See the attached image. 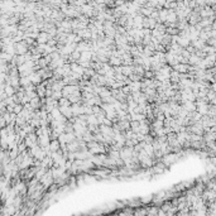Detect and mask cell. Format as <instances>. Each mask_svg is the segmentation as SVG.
<instances>
[{"label":"cell","mask_w":216,"mask_h":216,"mask_svg":"<svg viewBox=\"0 0 216 216\" xmlns=\"http://www.w3.org/2000/svg\"><path fill=\"white\" fill-rule=\"evenodd\" d=\"M180 155H181V153H180V152H178V153L169 152V153H167V154H163V155H162V158H161L159 161H162L163 163H164V166H166V167H168V166L173 164V163L180 158Z\"/></svg>","instance_id":"1"},{"label":"cell","mask_w":216,"mask_h":216,"mask_svg":"<svg viewBox=\"0 0 216 216\" xmlns=\"http://www.w3.org/2000/svg\"><path fill=\"white\" fill-rule=\"evenodd\" d=\"M53 182H55L53 176H52V173H51V169L48 168L47 172H45V173L42 176V177H41V180H39V183H41V185L43 186L44 189H48Z\"/></svg>","instance_id":"2"},{"label":"cell","mask_w":216,"mask_h":216,"mask_svg":"<svg viewBox=\"0 0 216 216\" xmlns=\"http://www.w3.org/2000/svg\"><path fill=\"white\" fill-rule=\"evenodd\" d=\"M28 51H29V47L24 41H20V42L15 43V53L17 55H25Z\"/></svg>","instance_id":"3"},{"label":"cell","mask_w":216,"mask_h":216,"mask_svg":"<svg viewBox=\"0 0 216 216\" xmlns=\"http://www.w3.org/2000/svg\"><path fill=\"white\" fill-rule=\"evenodd\" d=\"M164 169H166L164 163H163L162 161H158V163H155V164L152 166V169H150V172L154 173V174H162L163 172H164Z\"/></svg>","instance_id":"4"},{"label":"cell","mask_w":216,"mask_h":216,"mask_svg":"<svg viewBox=\"0 0 216 216\" xmlns=\"http://www.w3.org/2000/svg\"><path fill=\"white\" fill-rule=\"evenodd\" d=\"M92 51H83L80 53V58H78L77 62H91L92 61Z\"/></svg>","instance_id":"5"},{"label":"cell","mask_w":216,"mask_h":216,"mask_svg":"<svg viewBox=\"0 0 216 216\" xmlns=\"http://www.w3.org/2000/svg\"><path fill=\"white\" fill-rule=\"evenodd\" d=\"M99 132H100L102 135L114 136V129H113V127L104 125V124H99Z\"/></svg>","instance_id":"6"},{"label":"cell","mask_w":216,"mask_h":216,"mask_svg":"<svg viewBox=\"0 0 216 216\" xmlns=\"http://www.w3.org/2000/svg\"><path fill=\"white\" fill-rule=\"evenodd\" d=\"M51 37H49V34L47 33V32H44V30H41L38 33V37L36 38V42L38 43V44H45L48 42V39H49Z\"/></svg>","instance_id":"7"},{"label":"cell","mask_w":216,"mask_h":216,"mask_svg":"<svg viewBox=\"0 0 216 216\" xmlns=\"http://www.w3.org/2000/svg\"><path fill=\"white\" fill-rule=\"evenodd\" d=\"M28 77H29L30 82L33 83V85H38V83H41V82L43 81V80H42V77H41V75H39L37 71H33V72H30V74L28 75Z\"/></svg>","instance_id":"8"},{"label":"cell","mask_w":216,"mask_h":216,"mask_svg":"<svg viewBox=\"0 0 216 216\" xmlns=\"http://www.w3.org/2000/svg\"><path fill=\"white\" fill-rule=\"evenodd\" d=\"M181 105H182V108L185 109V110H187L188 113L196 111V104H195V101H188V100H186V101L181 102Z\"/></svg>","instance_id":"9"},{"label":"cell","mask_w":216,"mask_h":216,"mask_svg":"<svg viewBox=\"0 0 216 216\" xmlns=\"http://www.w3.org/2000/svg\"><path fill=\"white\" fill-rule=\"evenodd\" d=\"M176 43H177L178 45H181L182 48H186L191 42H189V39H188L187 37L182 36V34H178V36H177V41H176Z\"/></svg>","instance_id":"10"},{"label":"cell","mask_w":216,"mask_h":216,"mask_svg":"<svg viewBox=\"0 0 216 216\" xmlns=\"http://www.w3.org/2000/svg\"><path fill=\"white\" fill-rule=\"evenodd\" d=\"M172 68L177 71L178 74H186V72H188V63H177Z\"/></svg>","instance_id":"11"},{"label":"cell","mask_w":216,"mask_h":216,"mask_svg":"<svg viewBox=\"0 0 216 216\" xmlns=\"http://www.w3.org/2000/svg\"><path fill=\"white\" fill-rule=\"evenodd\" d=\"M58 109H60V111H61V114L64 116V117H67V120L68 119H71L72 116V110H71V105L70 106H58Z\"/></svg>","instance_id":"12"},{"label":"cell","mask_w":216,"mask_h":216,"mask_svg":"<svg viewBox=\"0 0 216 216\" xmlns=\"http://www.w3.org/2000/svg\"><path fill=\"white\" fill-rule=\"evenodd\" d=\"M177 15H176V13L173 9H168V14H167V19H166V22L167 23H177Z\"/></svg>","instance_id":"13"},{"label":"cell","mask_w":216,"mask_h":216,"mask_svg":"<svg viewBox=\"0 0 216 216\" xmlns=\"http://www.w3.org/2000/svg\"><path fill=\"white\" fill-rule=\"evenodd\" d=\"M129 87H130V91L134 92V91H142V83L140 81H130L129 83ZM130 92V94H132Z\"/></svg>","instance_id":"14"},{"label":"cell","mask_w":216,"mask_h":216,"mask_svg":"<svg viewBox=\"0 0 216 216\" xmlns=\"http://www.w3.org/2000/svg\"><path fill=\"white\" fill-rule=\"evenodd\" d=\"M86 124H87V125H99V121H97L96 115L95 114L86 115Z\"/></svg>","instance_id":"15"},{"label":"cell","mask_w":216,"mask_h":216,"mask_svg":"<svg viewBox=\"0 0 216 216\" xmlns=\"http://www.w3.org/2000/svg\"><path fill=\"white\" fill-rule=\"evenodd\" d=\"M111 66H121L123 64V60L120 57H115V56H110L109 61H108Z\"/></svg>","instance_id":"16"},{"label":"cell","mask_w":216,"mask_h":216,"mask_svg":"<svg viewBox=\"0 0 216 216\" xmlns=\"http://www.w3.org/2000/svg\"><path fill=\"white\" fill-rule=\"evenodd\" d=\"M48 148H49L51 152H56V150L61 149V148H60V142H58V139H51Z\"/></svg>","instance_id":"17"},{"label":"cell","mask_w":216,"mask_h":216,"mask_svg":"<svg viewBox=\"0 0 216 216\" xmlns=\"http://www.w3.org/2000/svg\"><path fill=\"white\" fill-rule=\"evenodd\" d=\"M15 91H17V90L13 87L10 83H5V86H4V92H5L6 96H13V95L15 94Z\"/></svg>","instance_id":"18"},{"label":"cell","mask_w":216,"mask_h":216,"mask_svg":"<svg viewBox=\"0 0 216 216\" xmlns=\"http://www.w3.org/2000/svg\"><path fill=\"white\" fill-rule=\"evenodd\" d=\"M23 142H24V144H25V146H27V148H28V149H29V148H32V147H34L36 144H38V143H36L34 140H32V139L29 138L28 135H27V136H25V138L23 139Z\"/></svg>","instance_id":"19"},{"label":"cell","mask_w":216,"mask_h":216,"mask_svg":"<svg viewBox=\"0 0 216 216\" xmlns=\"http://www.w3.org/2000/svg\"><path fill=\"white\" fill-rule=\"evenodd\" d=\"M0 58H2L3 61H5V62H10L11 61V58H13V56L11 55H9V53H6V52H0Z\"/></svg>","instance_id":"20"},{"label":"cell","mask_w":216,"mask_h":216,"mask_svg":"<svg viewBox=\"0 0 216 216\" xmlns=\"http://www.w3.org/2000/svg\"><path fill=\"white\" fill-rule=\"evenodd\" d=\"M158 208H159V207H155V206H149V207H147V215H157Z\"/></svg>","instance_id":"21"},{"label":"cell","mask_w":216,"mask_h":216,"mask_svg":"<svg viewBox=\"0 0 216 216\" xmlns=\"http://www.w3.org/2000/svg\"><path fill=\"white\" fill-rule=\"evenodd\" d=\"M22 110H23V105H22V104H19V102H18V104H15V105L13 106V113L17 114V115H18L19 113H20Z\"/></svg>","instance_id":"22"},{"label":"cell","mask_w":216,"mask_h":216,"mask_svg":"<svg viewBox=\"0 0 216 216\" xmlns=\"http://www.w3.org/2000/svg\"><path fill=\"white\" fill-rule=\"evenodd\" d=\"M51 97H53L55 100H60L62 97V91H52Z\"/></svg>","instance_id":"23"},{"label":"cell","mask_w":216,"mask_h":216,"mask_svg":"<svg viewBox=\"0 0 216 216\" xmlns=\"http://www.w3.org/2000/svg\"><path fill=\"white\" fill-rule=\"evenodd\" d=\"M133 215H147V208L146 207H142V208H138V210H134Z\"/></svg>","instance_id":"24"},{"label":"cell","mask_w":216,"mask_h":216,"mask_svg":"<svg viewBox=\"0 0 216 216\" xmlns=\"http://www.w3.org/2000/svg\"><path fill=\"white\" fill-rule=\"evenodd\" d=\"M25 149H28V148H27V146H25V144H24V142H23V140H22L20 143H18V150H19V153L24 152Z\"/></svg>","instance_id":"25"},{"label":"cell","mask_w":216,"mask_h":216,"mask_svg":"<svg viewBox=\"0 0 216 216\" xmlns=\"http://www.w3.org/2000/svg\"><path fill=\"white\" fill-rule=\"evenodd\" d=\"M101 124H104V125H109V127H113V121H111L110 119H108L106 116L104 117V120H102V123H101Z\"/></svg>","instance_id":"26"},{"label":"cell","mask_w":216,"mask_h":216,"mask_svg":"<svg viewBox=\"0 0 216 216\" xmlns=\"http://www.w3.org/2000/svg\"><path fill=\"white\" fill-rule=\"evenodd\" d=\"M52 95V89L51 87H45V94H44V96L45 97H49Z\"/></svg>","instance_id":"27"},{"label":"cell","mask_w":216,"mask_h":216,"mask_svg":"<svg viewBox=\"0 0 216 216\" xmlns=\"http://www.w3.org/2000/svg\"><path fill=\"white\" fill-rule=\"evenodd\" d=\"M95 3L96 4H104V5H105V0H95Z\"/></svg>","instance_id":"28"}]
</instances>
